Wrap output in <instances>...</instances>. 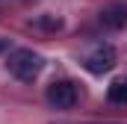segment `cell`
I'll return each mask as SVG.
<instances>
[{"label": "cell", "instance_id": "3", "mask_svg": "<svg viewBox=\"0 0 127 124\" xmlns=\"http://www.w3.org/2000/svg\"><path fill=\"white\" fill-rule=\"evenodd\" d=\"M112 65H115V47L112 44H97L83 59V68L89 74H106V71H112Z\"/></svg>", "mask_w": 127, "mask_h": 124}, {"label": "cell", "instance_id": "5", "mask_svg": "<svg viewBox=\"0 0 127 124\" xmlns=\"http://www.w3.org/2000/svg\"><path fill=\"white\" fill-rule=\"evenodd\" d=\"M106 97H109L112 103H127V80H115V83L109 86Z\"/></svg>", "mask_w": 127, "mask_h": 124}, {"label": "cell", "instance_id": "2", "mask_svg": "<svg viewBox=\"0 0 127 124\" xmlns=\"http://www.w3.org/2000/svg\"><path fill=\"white\" fill-rule=\"evenodd\" d=\"M47 100L56 109H74L77 100H80V92H77V86L71 80H56V83L47 86Z\"/></svg>", "mask_w": 127, "mask_h": 124}, {"label": "cell", "instance_id": "6", "mask_svg": "<svg viewBox=\"0 0 127 124\" xmlns=\"http://www.w3.org/2000/svg\"><path fill=\"white\" fill-rule=\"evenodd\" d=\"M0 50H6V41H3V38H0Z\"/></svg>", "mask_w": 127, "mask_h": 124}, {"label": "cell", "instance_id": "1", "mask_svg": "<svg viewBox=\"0 0 127 124\" xmlns=\"http://www.w3.org/2000/svg\"><path fill=\"white\" fill-rule=\"evenodd\" d=\"M6 68H9V74L18 77L21 83H32V80L44 71V59H41V53H35L30 47H18V50H12V53L6 56Z\"/></svg>", "mask_w": 127, "mask_h": 124}, {"label": "cell", "instance_id": "4", "mask_svg": "<svg viewBox=\"0 0 127 124\" xmlns=\"http://www.w3.org/2000/svg\"><path fill=\"white\" fill-rule=\"evenodd\" d=\"M97 21H100L103 30H112V32L124 30L127 27V3H118V0H115V3H106V6L100 9Z\"/></svg>", "mask_w": 127, "mask_h": 124}]
</instances>
